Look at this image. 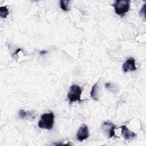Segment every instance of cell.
Segmentation results:
<instances>
[{"mask_svg":"<svg viewBox=\"0 0 146 146\" xmlns=\"http://www.w3.org/2000/svg\"><path fill=\"white\" fill-rule=\"evenodd\" d=\"M54 114L53 112L43 113L38 121V125L40 128L51 130L54 124Z\"/></svg>","mask_w":146,"mask_h":146,"instance_id":"obj_1","label":"cell"},{"mask_svg":"<svg viewBox=\"0 0 146 146\" xmlns=\"http://www.w3.org/2000/svg\"><path fill=\"white\" fill-rule=\"evenodd\" d=\"M129 2H130L128 0L116 1L113 4L115 13L120 17L124 16L125 13L129 11L130 7Z\"/></svg>","mask_w":146,"mask_h":146,"instance_id":"obj_2","label":"cell"},{"mask_svg":"<svg viewBox=\"0 0 146 146\" xmlns=\"http://www.w3.org/2000/svg\"><path fill=\"white\" fill-rule=\"evenodd\" d=\"M82 93L81 88L76 84H74L70 86L69 92L67 94V98L70 103L75 102H82L80 96Z\"/></svg>","mask_w":146,"mask_h":146,"instance_id":"obj_3","label":"cell"},{"mask_svg":"<svg viewBox=\"0 0 146 146\" xmlns=\"http://www.w3.org/2000/svg\"><path fill=\"white\" fill-rule=\"evenodd\" d=\"M89 136V131L88 127L86 124H82L77 131L76 137V139L80 141H82L84 140L87 139Z\"/></svg>","mask_w":146,"mask_h":146,"instance_id":"obj_4","label":"cell"},{"mask_svg":"<svg viewBox=\"0 0 146 146\" xmlns=\"http://www.w3.org/2000/svg\"><path fill=\"white\" fill-rule=\"evenodd\" d=\"M122 68L124 72L136 70L137 68L135 66V59L132 57L127 59L126 61L123 63Z\"/></svg>","mask_w":146,"mask_h":146,"instance_id":"obj_5","label":"cell"},{"mask_svg":"<svg viewBox=\"0 0 146 146\" xmlns=\"http://www.w3.org/2000/svg\"><path fill=\"white\" fill-rule=\"evenodd\" d=\"M102 128L108 134V137L111 138L113 136H116L115 134V129L116 125L111 122L106 121L103 123Z\"/></svg>","mask_w":146,"mask_h":146,"instance_id":"obj_6","label":"cell"},{"mask_svg":"<svg viewBox=\"0 0 146 146\" xmlns=\"http://www.w3.org/2000/svg\"><path fill=\"white\" fill-rule=\"evenodd\" d=\"M120 128L121 129V135L126 140H130L136 137V134L133 132L130 131L126 125H121Z\"/></svg>","mask_w":146,"mask_h":146,"instance_id":"obj_7","label":"cell"},{"mask_svg":"<svg viewBox=\"0 0 146 146\" xmlns=\"http://www.w3.org/2000/svg\"><path fill=\"white\" fill-rule=\"evenodd\" d=\"M19 116L21 119L33 120L36 117V114L32 111H26L22 109H21L19 111Z\"/></svg>","mask_w":146,"mask_h":146,"instance_id":"obj_8","label":"cell"},{"mask_svg":"<svg viewBox=\"0 0 146 146\" xmlns=\"http://www.w3.org/2000/svg\"><path fill=\"white\" fill-rule=\"evenodd\" d=\"M98 82H96L93 86L90 92L91 98L95 101H98L99 100V94H98Z\"/></svg>","mask_w":146,"mask_h":146,"instance_id":"obj_9","label":"cell"},{"mask_svg":"<svg viewBox=\"0 0 146 146\" xmlns=\"http://www.w3.org/2000/svg\"><path fill=\"white\" fill-rule=\"evenodd\" d=\"M9 15V9L7 7L5 6H1L0 7V17L1 18H6Z\"/></svg>","mask_w":146,"mask_h":146,"instance_id":"obj_10","label":"cell"},{"mask_svg":"<svg viewBox=\"0 0 146 146\" xmlns=\"http://www.w3.org/2000/svg\"><path fill=\"white\" fill-rule=\"evenodd\" d=\"M69 2L70 1H64V0L60 1V7L62 9V10L65 11H67L70 10L69 7H68V5Z\"/></svg>","mask_w":146,"mask_h":146,"instance_id":"obj_11","label":"cell"},{"mask_svg":"<svg viewBox=\"0 0 146 146\" xmlns=\"http://www.w3.org/2000/svg\"><path fill=\"white\" fill-rule=\"evenodd\" d=\"M144 5L142 9H141L140 11V15L141 17H143V18L145 19V5Z\"/></svg>","mask_w":146,"mask_h":146,"instance_id":"obj_12","label":"cell"},{"mask_svg":"<svg viewBox=\"0 0 146 146\" xmlns=\"http://www.w3.org/2000/svg\"><path fill=\"white\" fill-rule=\"evenodd\" d=\"M47 53V51H46V50H41L40 52V55H44Z\"/></svg>","mask_w":146,"mask_h":146,"instance_id":"obj_13","label":"cell"}]
</instances>
